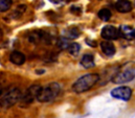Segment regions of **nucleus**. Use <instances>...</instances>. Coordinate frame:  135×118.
Instances as JSON below:
<instances>
[{"instance_id":"obj_1","label":"nucleus","mask_w":135,"mask_h":118,"mask_svg":"<svg viewBox=\"0 0 135 118\" xmlns=\"http://www.w3.org/2000/svg\"><path fill=\"white\" fill-rule=\"evenodd\" d=\"M135 77V62L130 61L123 64L118 70L115 72L112 77V82L114 84H125L129 83Z\"/></svg>"},{"instance_id":"obj_2","label":"nucleus","mask_w":135,"mask_h":118,"mask_svg":"<svg viewBox=\"0 0 135 118\" xmlns=\"http://www.w3.org/2000/svg\"><path fill=\"white\" fill-rule=\"evenodd\" d=\"M99 81H100V75L98 73L85 74L73 83L72 90L75 93H84L86 91H89Z\"/></svg>"},{"instance_id":"obj_3","label":"nucleus","mask_w":135,"mask_h":118,"mask_svg":"<svg viewBox=\"0 0 135 118\" xmlns=\"http://www.w3.org/2000/svg\"><path fill=\"white\" fill-rule=\"evenodd\" d=\"M60 91H61V86L58 83H56V82L49 83L45 87L41 88V91L38 96V101H40V102L51 101L59 95Z\"/></svg>"},{"instance_id":"obj_4","label":"nucleus","mask_w":135,"mask_h":118,"mask_svg":"<svg viewBox=\"0 0 135 118\" xmlns=\"http://www.w3.org/2000/svg\"><path fill=\"white\" fill-rule=\"evenodd\" d=\"M21 97H22V94H21L20 89L16 88V87L8 89L1 95V107L4 109L11 108L15 104L20 101Z\"/></svg>"},{"instance_id":"obj_5","label":"nucleus","mask_w":135,"mask_h":118,"mask_svg":"<svg viewBox=\"0 0 135 118\" xmlns=\"http://www.w3.org/2000/svg\"><path fill=\"white\" fill-rule=\"evenodd\" d=\"M41 88L42 87L40 85H32L30 88L25 91V93L22 95L21 100L19 101L20 106L22 108L27 107V106H30L31 104L34 102L35 99H38V96H39V93L41 91Z\"/></svg>"},{"instance_id":"obj_6","label":"nucleus","mask_w":135,"mask_h":118,"mask_svg":"<svg viewBox=\"0 0 135 118\" xmlns=\"http://www.w3.org/2000/svg\"><path fill=\"white\" fill-rule=\"evenodd\" d=\"M131 95H132V90L127 86H120V87L114 88L111 91L112 97H114L116 99L125 100V101H128L131 98Z\"/></svg>"},{"instance_id":"obj_7","label":"nucleus","mask_w":135,"mask_h":118,"mask_svg":"<svg viewBox=\"0 0 135 118\" xmlns=\"http://www.w3.org/2000/svg\"><path fill=\"white\" fill-rule=\"evenodd\" d=\"M101 36L102 38L105 39L106 41H112V40L118 39L119 31H118V28H116L113 25H106L102 30Z\"/></svg>"},{"instance_id":"obj_8","label":"nucleus","mask_w":135,"mask_h":118,"mask_svg":"<svg viewBox=\"0 0 135 118\" xmlns=\"http://www.w3.org/2000/svg\"><path fill=\"white\" fill-rule=\"evenodd\" d=\"M114 7L118 13L126 14L132 11V3L130 0H117L114 4Z\"/></svg>"},{"instance_id":"obj_9","label":"nucleus","mask_w":135,"mask_h":118,"mask_svg":"<svg viewBox=\"0 0 135 118\" xmlns=\"http://www.w3.org/2000/svg\"><path fill=\"white\" fill-rule=\"evenodd\" d=\"M102 52L107 57H113L115 55V46L111 41H103L101 43Z\"/></svg>"},{"instance_id":"obj_10","label":"nucleus","mask_w":135,"mask_h":118,"mask_svg":"<svg viewBox=\"0 0 135 118\" xmlns=\"http://www.w3.org/2000/svg\"><path fill=\"white\" fill-rule=\"evenodd\" d=\"M9 61H11V63H13L14 65L21 66V65H23V64L25 63L26 58H25V56H24L22 52L15 50V51H13V52L9 55Z\"/></svg>"},{"instance_id":"obj_11","label":"nucleus","mask_w":135,"mask_h":118,"mask_svg":"<svg viewBox=\"0 0 135 118\" xmlns=\"http://www.w3.org/2000/svg\"><path fill=\"white\" fill-rule=\"evenodd\" d=\"M118 31H119V37H122V38H124L126 40H133V39H135L134 30L131 28L130 26L122 25V26H119Z\"/></svg>"},{"instance_id":"obj_12","label":"nucleus","mask_w":135,"mask_h":118,"mask_svg":"<svg viewBox=\"0 0 135 118\" xmlns=\"http://www.w3.org/2000/svg\"><path fill=\"white\" fill-rule=\"evenodd\" d=\"M80 35H81V30L79 27H76V26H70V27H67L66 30H64V32H63V36H64V38H66V39H76V38H79L80 37Z\"/></svg>"},{"instance_id":"obj_13","label":"nucleus","mask_w":135,"mask_h":118,"mask_svg":"<svg viewBox=\"0 0 135 118\" xmlns=\"http://www.w3.org/2000/svg\"><path fill=\"white\" fill-rule=\"evenodd\" d=\"M80 63H81V65H82L84 68H86V69L92 68V67H94V65H95V63H94V58H93V56L90 55V53L84 55V56L82 57Z\"/></svg>"},{"instance_id":"obj_14","label":"nucleus","mask_w":135,"mask_h":118,"mask_svg":"<svg viewBox=\"0 0 135 118\" xmlns=\"http://www.w3.org/2000/svg\"><path fill=\"white\" fill-rule=\"evenodd\" d=\"M98 16H99V18L101 19L102 21L107 22V21H109L111 19L112 14H111V11H109L108 8H102V9L99 11Z\"/></svg>"},{"instance_id":"obj_15","label":"nucleus","mask_w":135,"mask_h":118,"mask_svg":"<svg viewBox=\"0 0 135 118\" xmlns=\"http://www.w3.org/2000/svg\"><path fill=\"white\" fill-rule=\"evenodd\" d=\"M67 50L71 56H74V57H75V56L79 55V52H80V50H81V45L78 44V43H75V42L70 43L69 46H68Z\"/></svg>"},{"instance_id":"obj_16","label":"nucleus","mask_w":135,"mask_h":118,"mask_svg":"<svg viewBox=\"0 0 135 118\" xmlns=\"http://www.w3.org/2000/svg\"><path fill=\"white\" fill-rule=\"evenodd\" d=\"M25 11H26V6H25V5H20V6H18V7L14 11V13L12 14V17L18 19L19 17H21V15H22Z\"/></svg>"},{"instance_id":"obj_17","label":"nucleus","mask_w":135,"mask_h":118,"mask_svg":"<svg viewBox=\"0 0 135 118\" xmlns=\"http://www.w3.org/2000/svg\"><path fill=\"white\" fill-rule=\"evenodd\" d=\"M12 0H0V11L1 12H6L12 6Z\"/></svg>"},{"instance_id":"obj_18","label":"nucleus","mask_w":135,"mask_h":118,"mask_svg":"<svg viewBox=\"0 0 135 118\" xmlns=\"http://www.w3.org/2000/svg\"><path fill=\"white\" fill-rule=\"evenodd\" d=\"M134 33H135V30H134Z\"/></svg>"}]
</instances>
